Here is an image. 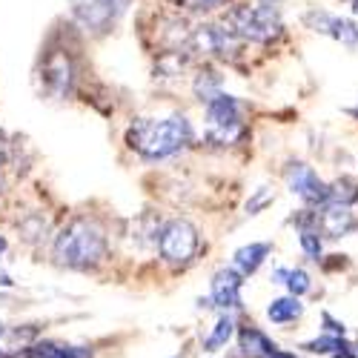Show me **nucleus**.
Returning <instances> with one entry per match:
<instances>
[{"instance_id": "7c9ffc66", "label": "nucleus", "mask_w": 358, "mask_h": 358, "mask_svg": "<svg viewBox=\"0 0 358 358\" xmlns=\"http://www.w3.org/2000/svg\"><path fill=\"white\" fill-rule=\"evenodd\" d=\"M0 358H6V355H3V352H0Z\"/></svg>"}, {"instance_id": "1a4fd4ad", "label": "nucleus", "mask_w": 358, "mask_h": 358, "mask_svg": "<svg viewBox=\"0 0 358 358\" xmlns=\"http://www.w3.org/2000/svg\"><path fill=\"white\" fill-rule=\"evenodd\" d=\"M192 41L201 52H210L218 57H232L238 52V35L224 26H201Z\"/></svg>"}, {"instance_id": "c756f323", "label": "nucleus", "mask_w": 358, "mask_h": 358, "mask_svg": "<svg viewBox=\"0 0 358 358\" xmlns=\"http://www.w3.org/2000/svg\"><path fill=\"white\" fill-rule=\"evenodd\" d=\"M3 333H6V330H3V324H0V338H3Z\"/></svg>"}, {"instance_id": "2eb2a0df", "label": "nucleus", "mask_w": 358, "mask_h": 358, "mask_svg": "<svg viewBox=\"0 0 358 358\" xmlns=\"http://www.w3.org/2000/svg\"><path fill=\"white\" fill-rule=\"evenodd\" d=\"M46 80L57 89V92H69L72 69H69L66 55H55V57H49V64H46Z\"/></svg>"}, {"instance_id": "f3484780", "label": "nucleus", "mask_w": 358, "mask_h": 358, "mask_svg": "<svg viewBox=\"0 0 358 358\" xmlns=\"http://www.w3.org/2000/svg\"><path fill=\"white\" fill-rule=\"evenodd\" d=\"M358 201V184L350 181V178H341L330 187V201L327 203H341V206H350Z\"/></svg>"}, {"instance_id": "393cba45", "label": "nucleus", "mask_w": 358, "mask_h": 358, "mask_svg": "<svg viewBox=\"0 0 358 358\" xmlns=\"http://www.w3.org/2000/svg\"><path fill=\"white\" fill-rule=\"evenodd\" d=\"M270 358H295V355H292V352H287V350H275Z\"/></svg>"}, {"instance_id": "a878e982", "label": "nucleus", "mask_w": 358, "mask_h": 358, "mask_svg": "<svg viewBox=\"0 0 358 358\" xmlns=\"http://www.w3.org/2000/svg\"><path fill=\"white\" fill-rule=\"evenodd\" d=\"M333 358H355V355H352V352L347 350V352H338V355H333Z\"/></svg>"}, {"instance_id": "ddd939ff", "label": "nucleus", "mask_w": 358, "mask_h": 358, "mask_svg": "<svg viewBox=\"0 0 358 358\" xmlns=\"http://www.w3.org/2000/svg\"><path fill=\"white\" fill-rule=\"evenodd\" d=\"M270 244H250V247H241L235 252V270L241 275H252L258 266L264 264V258L270 255Z\"/></svg>"}, {"instance_id": "f8f14e48", "label": "nucleus", "mask_w": 358, "mask_h": 358, "mask_svg": "<svg viewBox=\"0 0 358 358\" xmlns=\"http://www.w3.org/2000/svg\"><path fill=\"white\" fill-rule=\"evenodd\" d=\"M238 347H241L244 355H252V358H270L278 347L266 338L258 327H244L241 336H238Z\"/></svg>"}, {"instance_id": "6ab92c4d", "label": "nucleus", "mask_w": 358, "mask_h": 358, "mask_svg": "<svg viewBox=\"0 0 358 358\" xmlns=\"http://www.w3.org/2000/svg\"><path fill=\"white\" fill-rule=\"evenodd\" d=\"M304 350H310V352H333V355H338V352H347L350 347H347V341L341 338V336H321V338H315V341H307L304 344Z\"/></svg>"}, {"instance_id": "aec40b11", "label": "nucleus", "mask_w": 358, "mask_h": 358, "mask_svg": "<svg viewBox=\"0 0 358 358\" xmlns=\"http://www.w3.org/2000/svg\"><path fill=\"white\" fill-rule=\"evenodd\" d=\"M301 250L307 252V258L318 261L321 258V235L315 227H304L301 229Z\"/></svg>"}, {"instance_id": "423d86ee", "label": "nucleus", "mask_w": 358, "mask_h": 358, "mask_svg": "<svg viewBox=\"0 0 358 358\" xmlns=\"http://www.w3.org/2000/svg\"><path fill=\"white\" fill-rule=\"evenodd\" d=\"M287 187L292 195H298L304 203H313V206H324L330 201V187H327L307 164L287 166Z\"/></svg>"}, {"instance_id": "a211bd4d", "label": "nucleus", "mask_w": 358, "mask_h": 358, "mask_svg": "<svg viewBox=\"0 0 358 358\" xmlns=\"http://www.w3.org/2000/svg\"><path fill=\"white\" fill-rule=\"evenodd\" d=\"M232 330H235L232 318H229V315H221V318L215 321V327H213L210 338H206V350H218V347H224V344L232 338Z\"/></svg>"}, {"instance_id": "7ed1b4c3", "label": "nucleus", "mask_w": 358, "mask_h": 358, "mask_svg": "<svg viewBox=\"0 0 358 358\" xmlns=\"http://www.w3.org/2000/svg\"><path fill=\"white\" fill-rule=\"evenodd\" d=\"M229 29L255 43H270L281 35V15L273 3H255V6H235L229 12Z\"/></svg>"}, {"instance_id": "20e7f679", "label": "nucleus", "mask_w": 358, "mask_h": 358, "mask_svg": "<svg viewBox=\"0 0 358 358\" xmlns=\"http://www.w3.org/2000/svg\"><path fill=\"white\" fill-rule=\"evenodd\" d=\"M158 247H161V258L166 264H189L198 252V229L189 224V221H169L164 229H161V238H158Z\"/></svg>"}, {"instance_id": "bb28decb", "label": "nucleus", "mask_w": 358, "mask_h": 358, "mask_svg": "<svg viewBox=\"0 0 358 358\" xmlns=\"http://www.w3.org/2000/svg\"><path fill=\"white\" fill-rule=\"evenodd\" d=\"M6 250V241H3V238H0V252H3Z\"/></svg>"}, {"instance_id": "0eeeda50", "label": "nucleus", "mask_w": 358, "mask_h": 358, "mask_svg": "<svg viewBox=\"0 0 358 358\" xmlns=\"http://www.w3.org/2000/svg\"><path fill=\"white\" fill-rule=\"evenodd\" d=\"M124 3L127 0H72V12L86 29L103 32V29L115 20V15L124 9Z\"/></svg>"}, {"instance_id": "cd10ccee", "label": "nucleus", "mask_w": 358, "mask_h": 358, "mask_svg": "<svg viewBox=\"0 0 358 358\" xmlns=\"http://www.w3.org/2000/svg\"><path fill=\"white\" fill-rule=\"evenodd\" d=\"M352 12H355V15H358V0H352Z\"/></svg>"}, {"instance_id": "4468645a", "label": "nucleus", "mask_w": 358, "mask_h": 358, "mask_svg": "<svg viewBox=\"0 0 358 358\" xmlns=\"http://www.w3.org/2000/svg\"><path fill=\"white\" fill-rule=\"evenodd\" d=\"M301 313H304V304L298 301L295 295H289V298H275V301L266 307V315H270L273 324H289V321H295V318H301Z\"/></svg>"}, {"instance_id": "f03ea898", "label": "nucleus", "mask_w": 358, "mask_h": 358, "mask_svg": "<svg viewBox=\"0 0 358 358\" xmlns=\"http://www.w3.org/2000/svg\"><path fill=\"white\" fill-rule=\"evenodd\" d=\"M106 255V238L98 224L78 218L61 229V235L55 238V258L57 264L72 266V270H86L95 266Z\"/></svg>"}, {"instance_id": "c85d7f7f", "label": "nucleus", "mask_w": 358, "mask_h": 358, "mask_svg": "<svg viewBox=\"0 0 358 358\" xmlns=\"http://www.w3.org/2000/svg\"><path fill=\"white\" fill-rule=\"evenodd\" d=\"M0 164H3V143H0Z\"/></svg>"}, {"instance_id": "f257e3e1", "label": "nucleus", "mask_w": 358, "mask_h": 358, "mask_svg": "<svg viewBox=\"0 0 358 358\" xmlns=\"http://www.w3.org/2000/svg\"><path fill=\"white\" fill-rule=\"evenodd\" d=\"M192 141L187 117H164V121H138L129 129V146L143 158H169Z\"/></svg>"}, {"instance_id": "6e6552de", "label": "nucleus", "mask_w": 358, "mask_h": 358, "mask_svg": "<svg viewBox=\"0 0 358 358\" xmlns=\"http://www.w3.org/2000/svg\"><path fill=\"white\" fill-rule=\"evenodd\" d=\"M313 227L318 232H324L327 238H344L358 227V218L350 213V206L341 203H324L321 213H315Z\"/></svg>"}, {"instance_id": "9d476101", "label": "nucleus", "mask_w": 358, "mask_h": 358, "mask_svg": "<svg viewBox=\"0 0 358 358\" xmlns=\"http://www.w3.org/2000/svg\"><path fill=\"white\" fill-rule=\"evenodd\" d=\"M307 20L313 23L315 32L330 35L333 41H341L344 46H358V26L352 20L333 17V15H324V12H313Z\"/></svg>"}, {"instance_id": "39448f33", "label": "nucleus", "mask_w": 358, "mask_h": 358, "mask_svg": "<svg viewBox=\"0 0 358 358\" xmlns=\"http://www.w3.org/2000/svg\"><path fill=\"white\" fill-rule=\"evenodd\" d=\"M206 117H210V138L218 143H232L244 132L241 127V106L232 95H218L206 103Z\"/></svg>"}, {"instance_id": "b1692460", "label": "nucleus", "mask_w": 358, "mask_h": 358, "mask_svg": "<svg viewBox=\"0 0 358 358\" xmlns=\"http://www.w3.org/2000/svg\"><path fill=\"white\" fill-rule=\"evenodd\" d=\"M324 324H327V333H330V336H341V338H344V324L333 321L330 313H324Z\"/></svg>"}, {"instance_id": "9b49d317", "label": "nucleus", "mask_w": 358, "mask_h": 358, "mask_svg": "<svg viewBox=\"0 0 358 358\" xmlns=\"http://www.w3.org/2000/svg\"><path fill=\"white\" fill-rule=\"evenodd\" d=\"M241 273L238 270H218L213 278V301L215 307L235 310L241 307Z\"/></svg>"}, {"instance_id": "4be33fe9", "label": "nucleus", "mask_w": 358, "mask_h": 358, "mask_svg": "<svg viewBox=\"0 0 358 358\" xmlns=\"http://www.w3.org/2000/svg\"><path fill=\"white\" fill-rule=\"evenodd\" d=\"M273 198H275V195H273V189L261 187V189H258V192H255V195L247 201V213H250V215H258L266 203H273Z\"/></svg>"}, {"instance_id": "412c9836", "label": "nucleus", "mask_w": 358, "mask_h": 358, "mask_svg": "<svg viewBox=\"0 0 358 358\" xmlns=\"http://www.w3.org/2000/svg\"><path fill=\"white\" fill-rule=\"evenodd\" d=\"M287 287H289V292L298 298V295H304L307 289H310V275L304 273V270H289V275H287Z\"/></svg>"}, {"instance_id": "5701e85b", "label": "nucleus", "mask_w": 358, "mask_h": 358, "mask_svg": "<svg viewBox=\"0 0 358 358\" xmlns=\"http://www.w3.org/2000/svg\"><path fill=\"white\" fill-rule=\"evenodd\" d=\"M184 3H187L189 9H198V12H210V9L221 6L224 0H184Z\"/></svg>"}, {"instance_id": "dca6fc26", "label": "nucleus", "mask_w": 358, "mask_h": 358, "mask_svg": "<svg viewBox=\"0 0 358 358\" xmlns=\"http://www.w3.org/2000/svg\"><path fill=\"white\" fill-rule=\"evenodd\" d=\"M195 95L201 98V101H206L210 103L213 98H218L221 95V80H218V75L215 72H201L198 78H195Z\"/></svg>"}]
</instances>
